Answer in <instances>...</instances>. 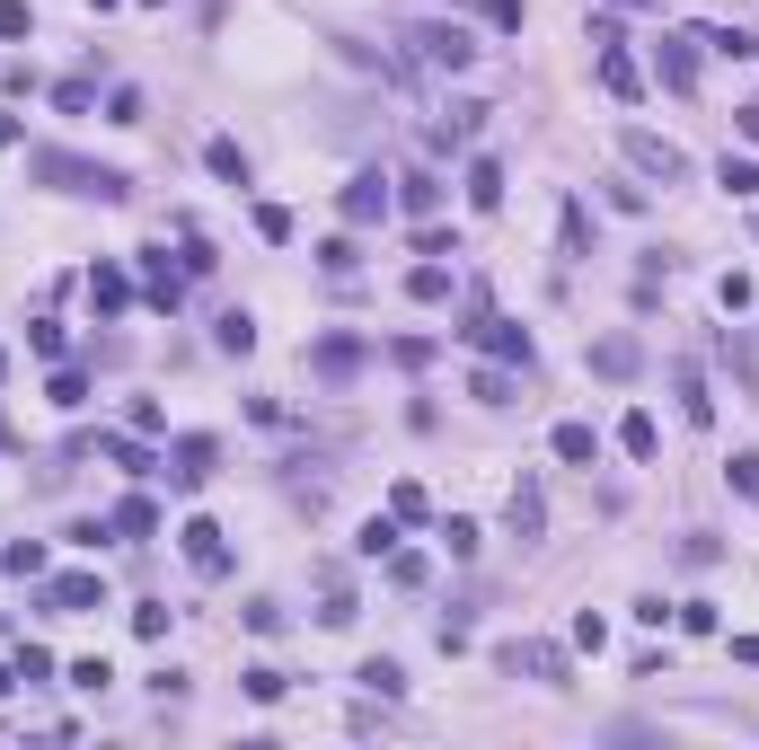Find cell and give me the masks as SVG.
I'll return each instance as SVG.
<instances>
[{
	"mask_svg": "<svg viewBox=\"0 0 759 750\" xmlns=\"http://www.w3.org/2000/svg\"><path fill=\"white\" fill-rule=\"evenodd\" d=\"M27 177H45L62 195H98V204H125L132 195L125 168H98V159H71V150H27Z\"/></svg>",
	"mask_w": 759,
	"mask_h": 750,
	"instance_id": "1",
	"label": "cell"
},
{
	"mask_svg": "<svg viewBox=\"0 0 759 750\" xmlns=\"http://www.w3.org/2000/svg\"><path fill=\"white\" fill-rule=\"evenodd\" d=\"M213 468H221V442H213V433H177V442H168V460H159V477H168L177 495L213 486Z\"/></svg>",
	"mask_w": 759,
	"mask_h": 750,
	"instance_id": "2",
	"label": "cell"
},
{
	"mask_svg": "<svg viewBox=\"0 0 759 750\" xmlns=\"http://www.w3.org/2000/svg\"><path fill=\"white\" fill-rule=\"evenodd\" d=\"M619 150H628L635 177H662V186H680V177H689V150H680V141H662V132H644V125L619 132Z\"/></svg>",
	"mask_w": 759,
	"mask_h": 750,
	"instance_id": "3",
	"label": "cell"
},
{
	"mask_svg": "<svg viewBox=\"0 0 759 750\" xmlns=\"http://www.w3.org/2000/svg\"><path fill=\"white\" fill-rule=\"evenodd\" d=\"M406 45L433 62V71H469L477 62V45H469V27H451V18H415L406 27Z\"/></svg>",
	"mask_w": 759,
	"mask_h": 750,
	"instance_id": "4",
	"label": "cell"
},
{
	"mask_svg": "<svg viewBox=\"0 0 759 750\" xmlns=\"http://www.w3.org/2000/svg\"><path fill=\"white\" fill-rule=\"evenodd\" d=\"M388 204H397V186L379 177V168H363L345 195H336V213H345V230H372V221H388Z\"/></svg>",
	"mask_w": 759,
	"mask_h": 750,
	"instance_id": "5",
	"label": "cell"
},
{
	"mask_svg": "<svg viewBox=\"0 0 759 750\" xmlns=\"http://www.w3.org/2000/svg\"><path fill=\"white\" fill-rule=\"evenodd\" d=\"M45 610H53V619H89V610H107V574H53V583H45Z\"/></svg>",
	"mask_w": 759,
	"mask_h": 750,
	"instance_id": "6",
	"label": "cell"
},
{
	"mask_svg": "<svg viewBox=\"0 0 759 750\" xmlns=\"http://www.w3.org/2000/svg\"><path fill=\"white\" fill-rule=\"evenodd\" d=\"M141 300L177 318V300H186V265H168V248H141Z\"/></svg>",
	"mask_w": 759,
	"mask_h": 750,
	"instance_id": "7",
	"label": "cell"
},
{
	"mask_svg": "<svg viewBox=\"0 0 759 750\" xmlns=\"http://www.w3.org/2000/svg\"><path fill=\"white\" fill-rule=\"evenodd\" d=\"M653 71H662V89H698V27H680V36H662V53H653Z\"/></svg>",
	"mask_w": 759,
	"mask_h": 750,
	"instance_id": "8",
	"label": "cell"
},
{
	"mask_svg": "<svg viewBox=\"0 0 759 750\" xmlns=\"http://www.w3.org/2000/svg\"><path fill=\"white\" fill-rule=\"evenodd\" d=\"M469 345H486L495 363H521V372H530V327H512V318H486V309H477V327H469Z\"/></svg>",
	"mask_w": 759,
	"mask_h": 750,
	"instance_id": "9",
	"label": "cell"
},
{
	"mask_svg": "<svg viewBox=\"0 0 759 750\" xmlns=\"http://www.w3.org/2000/svg\"><path fill=\"white\" fill-rule=\"evenodd\" d=\"M177 539H186V565H195V574H230V539H221V521H186Z\"/></svg>",
	"mask_w": 759,
	"mask_h": 750,
	"instance_id": "10",
	"label": "cell"
},
{
	"mask_svg": "<svg viewBox=\"0 0 759 750\" xmlns=\"http://www.w3.org/2000/svg\"><path fill=\"white\" fill-rule=\"evenodd\" d=\"M469 213H504V159L495 150L469 159Z\"/></svg>",
	"mask_w": 759,
	"mask_h": 750,
	"instance_id": "11",
	"label": "cell"
},
{
	"mask_svg": "<svg viewBox=\"0 0 759 750\" xmlns=\"http://www.w3.org/2000/svg\"><path fill=\"white\" fill-rule=\"evenodd\" d=\"M644 372V345H635V336H601V345H592V379H635Z\"/></svg>",
	"mask_w": 759,
	"mask_h": 750,
	"instance_id": "12",
	"label": "cell"
},
{
	"mask_svg": "<svg viewBox=\"0 0 759 750\" xmlns=\"http://www.w3.org/2000/svg\"><path fill=\"white\" fill-rule=\"evenodd\" d=\"M89 300H98V318H125L132 309V274L125 265H89Z\"/></svg>",
	"mask_w": 759,
	"mask_h": 750,
	"instance_id": "13",
	"label": "cell"
},
{
	"mask_svg": "<svg viewBox=\"0 0 759 750\" xmlns=\"http://www.w3.org/2000/svg\"><path fill=\"white\" fill-rule=\"evenodd\" d=\"M98 460H116L125 477H159V460H150V433H107V442H98Z\"/></svg>",
	"mask_w": 759,
	"mask_h": 750,
	"instance_id": "14",
	"label": "cell"
},
{
	"mask_svg": "<svg viewBox=\"0 0 759 750\" xmlns=\"http://www.w3.org/2000/svg\"><path fill=\"white\" fill-rule=\"evenodd\" d=\"M504 521H512V539H539V530H548V495H539V477H521V486H512Z\"/></svg>",
	"mask_w": 759,
	"mask_h": 750,
	"instance_id": "15",
	"label": "cell"
},
{
	"mask_svg": "<svg viewBox=\"0 0 759 750\" xmlns=\"http://www.w3.org/2000/svg\"><path fill=\"white\" fill-rule=\"evenodd\" d=\"M442 195H451V186H442L433 168H415V177H397V213H415V221H433V213H442Z\"/></svg>",
	"mask_w": 759,
	"mask_h": 750,
	"instance_id": "16",
	"label": "cell"
},
{
	"mask_svg": "<svg viewBox=\"0 0 759 750\" xmlns=\"http://www.w3.org/2000/svg\"><path fill=\"white\" fill-rule=\"evenodd\" d=\"M504 671L512 680H521V671H530V680H565V653H556V644H504Z\"/></svg>",
	"mask_w": 759,
	"mask_h": 750,
	"instance_id": "17",
	"label": "cell"
},
{
	"mask_svg": "<svg viewBox=\"0 0 759 750\" xmlns=\"http://www.w3.org/2000/svg\"><path fill=\"white\" fill-rule=\"evenodd\" d=\"M671 397H680V415H689V424H716V397H707V372H698V363H680V372H671Z\"/></svg>",
	"mask_w": 759,
	"mask_h": 750,
	"instance_id": "18",
	"label": "cell"
},
{
	"mask_svg": "<svg viewBox=\"0 0 759 750\" xmlns=\"http://www.w3.org/2000/svg\"><path fill=\"white\" fill-rule=\"evenodd\" d=\"M601 89L628 107V98H644V71H635V53H619V45H601Z\"/></svg>",
	"mask_w": 759,
	"mask_h": 750,
	"instance_id": "19",
	"label": "cell"
},
{
	"mask_svg": "<svg viewBox=\"0 0 759 750\" xmlns=\"http://www.w3.org/2000/svg\"><path fill=\"white\" fill-rule=\"evenodd\" d=\"M309 363H318V379H354V372H363V345H354V336H318Z\"/></svg>",
	"mask_w": 759,
	"mask_h": 750,
	"instance_id": "20",
	"label": "cell"
},
{
	"mask_svg": "<svg viewBox=\"0 0 759 750\" xmlns=\"http://www.w3.org/2000/svg\"><path fill=\"white\" fill-rule=\"evenodd\" d=\"M107 530H116V539H150V530H159V503H150V495H125L116 512H107Z\"/></svg>",
	"mask_w": 759,
	"mask_h": 750,
	"instance_id": "21",
	"label": "cell"
},
{
	"mask_svg": "<svg viewBox=\"0 0 759 750\" xmlns=\"http://www.w3.org/2000/svg\"><path fill=\"white\" fill-rule=\"evenodd\" d=\"M204 168H213L221 186H248V150H239L230 132H213V141H204Z\"/></svg>",
	"mask_w": 759,
	"mask_h": 750,
	"instance_id": "22",
	"label": "cell"
},
{
	"mask_svg": "<svg viewBox=\"0 0 759 750\" xmlns=\"http://www.w3.org/2000/svg\"><path fill=\"white\" fill-rule=\"evenodd\" d=\"M556 460H565V468H592V460H601V433H592V424H556Z\"/></svg>",
	"mask_w": 759,
	"mask_h": 750,
	"instance_id": "23",
	"label": "cell"
},
{
	"mask_svg": "<svg viewBox=\"0 0 759 750\" xmlns=\"http://www.w3.org/2000/svg\"><path fill=\"white\" fill-rule=\"evenodd\" d=\"M556 239H565V256H574V265L592 256V213H583L574 195H565V213H556Z\"/></svg>",
	"mask_w": 759,
	"mask_h": 750,
	"instance_id": "24",
	"label": "cell"
},
{
	"mask_svg": "<svg viewBox=\"0 0 759 750\" xmlns=\"http://www.w3.org/2000/svg\"><path fill=\"white\" fill-rule=\"evenodd\" d=\"M619 451H628V460H653V451H662V433H653V415H644V406L619 424Z\"/></svg>",
	"mask_w": 759,
	"mask_h": 750,
	"instance_id": "25",
	"label": "cell"
},
{
	"mask_svg": "<svg viewBox=\"0 0 759 750\" xmlns=\"http://www.w3.org/2000/svg\"><path fill=\"white\" fill-rule=\"evenodd\" d=\"M354 680H363V689H372V698H406V671H397V662H388V653H372V662H363V671H354Z\"/></svg>",
	"mask_w": 759,
	"mask_h": 750,
	"instance_id": "26",
	"label": "cell"
},
{
	"mask_svg": "<svg viewBox=\"0 0 759 750\" xmlns=\"http://www.w3.org/2000/svg\"><path fill=\"white\" fill-rule=\"evenodd\" d=\"M469 397L477 406H512V363H486V372L469 379Z\"/></svg>",
	"mask_w": 759,
	"mask_h": 750,
	"instance_id": "27",
	"label": "cell"
},
{
	"mask_svg": "<svg viewBox=\"0 0 759 750\" xmlns=\"http://www.w3.org/2000/svg\"><path fill=\"white\" fill-rule=\"evenodd\" d=\"M213 345H221V354H256V318H248V309H230V318L213 327Z\"/></svg>",
	"mask_w": 759,
	"mask_h": 750,
	"instance_id": "28",
	"label": "cell"
},
{
	"mask_svg": "<svg viewBox=\"0 0 759 750\" xmlns=\"http://www.w3.org/2000/svg\"><path fill=\"white\" fill-rule=\"evenodd\" d=\"M716 186L751 204V195H759V159H733V150H724V168H716Z\"/></svg>",
	"mask_w": 759,
	"mask_h": 750,
	"instance_id": "29",
	"label": "cell"
},
{
	"mask_svg": "<svg viewBox=\"0 0 759 750\" xmlns=\"http://www.w3.org/2000/svg\"><path fill=\"white\" fill-rule=\"evenodd\" d=\"M239 689H248L256 707H274V698H283V689H292V680H283V671H274V662H256V671H239Z\"/></svg>",
	"mask_w": 759,
	"mask_h": 750,
	"instance_id": "30",
	"label": "cell"
},
{
	"mask_svg": "<svg viewBox=\"0 0 759 750\" xmlns=\"http://www.w3.org/2000/svg\"><path fill=\"white\" fill-rule=\"evenodd\" d=\"M45 397H53L62 415H71V406H89V372H71V363H62V372H53V388H45Z\"/></svg>",
	"mask_w": 759,
	"mask_h": 750,
	"instance_id": "31",
	"label": "cell"
},
{
	"mask_svg": "<svg viewBox=\"0 0 759 750\" xmlns=\"http://www.w3.org/2000/svg\"><path fill=\"white\" fill-rule=\"evenodd\" d=\"M397 530H406L397 512H372V521H363V556H388V547H397Z\"/></svg>",
	"mask_w": 759,
	"mask_h": 750,
	"instance_id": "32",
	"label": "cell"
},
{
	"mask_svg": "<svg viewBox=\"0 0 759 750\" xmlns=\"http://www.w3.org/2000/svg\"><path fill=\"white\" fill-rule=\"evenodd\" d=\"M406 292H415V300H451V265H415Z\"/></svg>",
	"mask_w": 759,
	"mask_h": 750,
	"instance_id": "33",
	"label": "cell"
},
{
	"mask_svg": "<svg viewBox=\"0 0 759 750\" xmlns=\"http://www.w3.org/2000/svg\"><path fill=\"white\" fill-rule=\"evenodd\" d=\"M424 574H433V565H424V556H415V547H388V583H397V592H415V583H424Z\"/></svg>",
	"mask_w": 759,
	"mask_h": 750,
	"instance_id": "34",
	"label": "cell"
},
{
	"mask_svg": "<svg viewBox=\"0 0 759 750\" xmlns=\"http://www.w3.org/2000/svg\"><path fill=\"white\" fill-rule=\"evenodd\" d=\"M354 619H363V601H354L345 583H327V610H318V626H354Z\"/></svg>",
	"mask_w": 759,
	"mask_h": 750,
	"instance_id": "35",
	"label": "cell"
},
{
	"mask_svg": "<svg viewBox=\"0 0 759 750\" xmlns=\"http://www.w3.org/2000/svg\"><path fill=\"white\" fill-rule=\"evenodd\" d=\"M168 619H177L168 601H141V610H132V635H141V644H159V635H168Z\"/></svg>",
	"mask_w": 759,
	"mask_h": 750,
	"instance_id": "36",
	"label": "cell"
},
{
	"mask_svg": "<svg viewBox=\"0 0 759 750\" xmlns=\"http://www.w3.org/2000/svg\"><path fill=\"white\" fill-rule=\"evenodd\" d=\"M0 565H9V574H45V547H36V539H9Z\"/></svg>",
	"mask_w": 759,
	"mask_h": 750,
	"instance_id": "37",
	"label": "cell"
},
{
	"mask_svg": "<svg viewBox=\"0 0 759 750\" xmlns=\"http://www.w3.org/2000/svg\"><path fill=\"white\" fill-rule=\"evenodd\" d=\"M177 265H186V274H213L221 256H213V239H204V230H186V248H177Z\"/></svg>",
	"mask_w": 759,
	"mask_h": 750,
	"instance_id": "38",
	"label": "cell"
},
{
	"mask_svg": "<svg viewBox=\"0 0 759 750\" xmlns=\"http://www.w3.org/2000/svg\"><path fill=\"white\" fill-rule=\"evenodd\" d=\"M388 512H397V521H424V512H433V503H424V486H415V477H406V486H388Z\"/></svg>",
	"mask_w": 759,
	"mask_h": 750,
	"instance_id": "39",
	"label": "cell"
},
{
	"mask_svg": "<svg viewBox=\"0 0 759 750\" xmlns=\"http://www.w3.org/2000/svg\"><path fill=\"white\" fill-rule=\"evenodd\" d=\"M318 265H327V274H336V283H345V274H354V265H363V248H354V239H327V248H318Z\"/></svg>",
	"mask_w": 759,
	"mask_h": 750,
	"instance_id": "40",
	"label": "cell"
},
{
	"mask_svg": "<svg viewBox=\"0 0 759 750\" xmlns=\"http://www.w3.org/2000/svg\"><path fill=\"white\" fill-rule=\"evenodd\" d=\"M724 363H733V379L759 397V363H751V345H742V336H724Z\"/></svg>",
	"mask_w": 759,
	"mask_h": 750,
	"instance_id": "41",
	"label": "cell"
},
{
	"mask_svg": "<svg viewBox=\"0 0 759 750\" xmlns=\"http://www.w3.org/2000/svg\"><path fill=\"white\" fill-rule=\"evenodd\" d=\"M256 239H274V248H283V239H292V213H283V204H256Z\"/></svg>",
	"mask_w": 759,
	"mask_h": 750,
	"instance_id": "42",
	"label": "cell"
},
{
	"mask_svg": "<svg viewBox=\"0 0 759 750\" xmlns=\"http://www.w3.org/2000/svg\"><path fill=\"white\" fill-rule=\"evenodd\" d=\"M442 547H451V556H477V521L451 512V521H442Z\"/></svg>",
	"mask_w": 759,
	"mask_h": 750,
	"instance_id": "43",
	"label": "cell"
},
{
	"mask_svg": "<svg viewBox=\"0 0 759 750\" xmlns=\"http://www.w3.org/2000/svg\"><path fill=\"white\" fill-rule=\"evenodd\" d=\"M716 300H724V309L742 318V309H751V300H759V292H751V274H724V283H716Z\"/></svg>",
	"mask_w": 759,
	"mask_h": 750,
	"instance_id": "44",
	"label": "cell"
},
{
	"mask_svg": "<svg viewBox=\"0 0 759 750\" xmlns=\"http://www.w3.org/2000/svg\"><path fill=\"white\" fill-rule=\"evenodd\" d=\"M671 619L689 626V635H716V601H680V610H671Z\"/></svg>",
	"mask_w": 759,
	"mask_h": 750,
	"instance_id": "45",
	"label": "cell"
},
{
	"mask_svg": "<svg viewBox=\"0 0 759 750\" xmlns=\"http://www.w3.org/2000/svg\"><path fill=\"white\" fill-rule=\"evenodd\" d=\"M724 477H733V486L759 503V451H733V468H724Z\"/></svg>",
	"mask_w": 759,
	"mask_h": 750,
	"instance_id": "46",
	"label": "cell"
},
{
	"mask_svg": "<svg viewBox=\"0 0 759 750\" xmlns=\"http://www.w3.org/2000/svg\"><path fill=\"white\" fill-rule=\"evenodd\" d=\"M27 345H36L45 363H62V327H53V318H36V327H27Z\"/></svg>",
	"mask_w": 759,
	"mask_h": 750,
	"instance_id": "47",
	"label": "cell"
},
{
	"mask_svg": "<svg viewBox=\"0 0 759 750\" xmlns=\"http://www.w3.org/2000/svg\"><path fill=\"white\" fill-rule=\"evenodd\" d=\"M18 680H53V653L45 644H18Z\"/></svg>",
	"mask_w": 759,
	"mask_h": 750,
	"instance_id": "48",
	"label": "cell"
},
{
	"mask_svg": "<svg viewBox=\"0 0 759 750\" xmlns=\"http://www.w3.org/2000/svg\"><path fill=\"white\" fill-rule=\"evenodd\" d=\"M107 680H116V671H107V662H98V653H89V662H71V689H89V698H98V689H107Z\"/></svg>",
	"mask_w": 759,
	"mask_h": 750,
	"instance_id": "49",
	"label": "cell"
},
{
	"mask_svg": "<svg viewBox=\"0 0 759 750\" xmlns=\"http://www.w3.org/2000/svg\"><path fill=\"white\" fill-rule=\"evenodd\" d=\"M27 27H36V9H27V0H0V36H9V45H18V36H27Z\"/></svg>",
	"mask_w": 759,
	"mask_h": 750,
	"instance_id": "50",
	"label": "cell"
},
{
	"mask_svg": "<svg viewBox=\"0 0 759 750\" xmlns=\"http://www.w3.org/2000/svg\"><path fill=\"white\" fill-rule=\"evenodd\" d=\"M107 125H141V89H116L107 98Z\"/></svg>",
	"mask_w": 759,
	"mask_h": 750,
	"instance_id": "51",
	"label": "cell"
},
{
	"mask_svg": "<svg viewBox=\"0 0 759 750\" xmlns=\"http://www.w3.org/2000/svg\"><path fill=\"white\" fill-rule=\"evenodd\" d=\"M477 9H486V27H504V36L521 27V0H477Z\"/></svg>",
	"mask_w": 759,
	"mask_h": 750,
	"instance_id": "52",
	"label": "cell"
},
{
	"mask_svg": "<svg viewBox=\"0 0 759 750\" xmlns=\"http://www.w3.org/2000/svg\"><path fill=\"white\" fill-rule=\"evenodd\" d=\"M733 662H751V671H759V635H733Z\"/></svg>",
	"mask_w": 759,
	"mask_h": 750,
	"instance_id": "53",
	"label": "cell"
},
{
	"mask_svg": "<svg viewBox=\"0 0 759 750\" xmlns=\"http://www.w3.org/2000/svg\"><path fill=\"white\" fill-rule=\"evenodd\" d=\"M733 125H742V141H751V150H759V107H742V116H733Z\"/></svg>",
	"mask_w": 759,
	"mask_h": 750,
	"instance_id": "54",
	"label": "cell"
},
{
	"mask_svg": "<svg viewBox=\"0 0 759 750\" xmlns=\"http://www.w3.org/2000/svg\"><path fill=\"white\" fill-rule=\"evenodd\" d=\"M610 9H644V0H610Z\"/></svg>",
	"mask_w": 759,
	"mask_h": 750,
	"instance_id": "55",
	"label": "cell"
},
{
	"mask_svg": "<svg viewBox=\"0 0 759 750\" xmlns=\"http://www.w3.org/2000/svg\"><path fill=\"white\" fill-rule=\"evenodd\" d=\"M89 9H116V0H89Z\"/></svg>",
	"mask_w": 759,
	"mask_h": 750,
	"instance_id": "56",
	"label": "cell"
},
{
	"mask_svg": "<svg viewBox=\"0 0 759 750\" xmlns=\"http://www.w3.org/2000/svg\"><path fill=\"white\" fill-rule=\"evenodd\" d=\"M0 379H9V354H0Z\"/></svg>",
	"mask_w": 759,
	"mask_h": 750,
	"instance_id": "57",
	"label": "cell"
},
{
	"mask_svg": "<svg viewBox=\"0 0 759 750\" xmlns=\"http://www.w3.org/2000/svg\"><path fill=\"white\" fill-rule=\"evenodd\" d=\"M751 230H759V221H751Z\"/></svg>",
	"mask_w": 759,
	"mask_h": 750,
	"instance_id": "58",
	"label": "cell"
}]
</instances>
